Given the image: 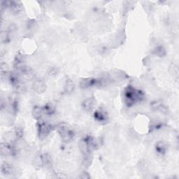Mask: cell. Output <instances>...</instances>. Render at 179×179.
Instances as JSON below:
<instances>
[{
  "label": "cell",
  "instance_id": "8",
  "mask_svg": "<svg viewBox=\"0 0 179 179\" xmlns=\"http://www.w3.org/2000/svg\"><path fill=\"white\" fill-rule=\"evenodd\" d=\"M94 104V99L93 97H90V98L87 99L83 102V109L86 110H90L93 108Z\"/></svg>",
  "mask_w": 179,
  "mask_h": 179
},
{
  "label": "cell",
  "instance_id": "5",
  "mask_svg": "<svg viewBox=\"0 0 179 179\" xmlns=\"http://www.w3.org/2000/svg\"><path fill=\"white\" fill-rule=\"evenodd\" d=\"M94 117L97 121L101 123L105 122L107 120V115L106 112L103 111L102 110H97L94 114Z\"/></svg>",
  "mask_w": 179,
  "mask_h": 179
},
{
  "label": "cell",
  "instance_id": "12",
  "mask_svg": "<svg viewBox=\"0 0 179 179\" xmlns=\"http://www.w3.org/2000/svg\"><path fill=\"white\" fill-rule=\"evenodd\" d=\"M36 90L38 91L39 93H41V92H44V88H45V85H44V83H43L42 82H40V81H39V82L36 83Z\"/></svg>",
  "mask_w": 179,
  "mask_h": 179
},
{
  "label": "cell",
  "instance_id": "1",
  "mask_svg": "<svg viewBox=\"0 0 179 179\" xmlns=\"http://www.w3.org/2000/svg\"><path fill=\"white\" fill-rule=\"evenodd\" d=\"M126 103L127 106H130L134 104L136 102L140 101L144 97V94L141 90H138L134 88L133 87L129 86L125 90V93Z\"/></svg>",
  "mask_w": 179,
  "mask_h": 179
},
{
  "label": "cell",
  "instance_id": "9",
  "mask_svg": "<svg viewBox=\"0 0 179 179\" xmlns=\"http://www.w3.org/2000/svg\"><path fill=\"white\" fill-rule=\"evenodd\" d=\"M155 149H156V151L160 154H164L166 152H167V145L165 144L164 142L163 141H160L156 144V146H155Z\"/></svg>",
  "mask_w": 179,
  "mask_h": 179
},
{
  "label": "cell",
  "instance_id": "6",
  "mask_svg": "<svg viewBox=\"0 0 179 179\" xmlns=\"http://www.w3.org/2000/svg\"><path fill=\"white\" fill-rule=\"evenodd\" d=\"M2 172L5 175H11L14 173V167L8 163H4L2 165Z\"/></svg>",
  "mask_w": 179,
  "mask_h": 179
},
{
  "label": "cell",
  "instance_id": "2",
  "mask_svg": "<svg viewBox=\"0 0 179 179\" xmlns=\"http://www.w3.org/2000/svg\"><path fill=\"white\" fill-rule=\"evenodd\" d=\"M57 130L61 135L63 140L66 142H69L73 140L75 136V134L73 132V131L66 123H62L57 125Z\"/></svg>",
  "mask_w": 179,
  "mask_h": 179
},
{
  "label": "cell",
  "instance_id": "10",
  "mask_svg": "<svg viewBox=\"0 0 179 179\" xmlns=\"http://www.w3.org/2000/svg\"><path fill=\"white\" fill-rule=\"evenodd\" d=\"M42 112H43V110H42L40 107L35 106V109L33 110L34 117L36 118V119H37V118H40V117L41 116Z\"/></svg>",
  "mask_w": 179,
  "mask_h": 179
},
{
  "label": "cell",
  "instance_id": "14",
  "mask_svg": "<svg viewBox=\"0 0 179 179\" xmlns=\"http://www.w3.org/2000/svg\"><path fill=\"white\" fill-rule=\"evenodd\" d=\"M73 89H74V85H73V83H72V81H69V82H67V83L66 84V90L68 93H69V92H72L73 90Z\"/></svg>",
  "mask_w": 179,
  "mask_h": 179
},
{
  "label": "cell",
  "instance_id": "7",
  "mask_svg": "<svg viewBox=\"0 0 179 179\" xmlns=\"http://www.w3.org/2000/svg\"><path fill=\"white\" fill-rule=\"evenodd\" d=\"M14 152V149L9 144H2V153L5 155H11Z\"/></svg>",
  "mask_w": 179,
  "mask_h": 179
},
{
  "label": "cell",
  "instance_id": "13",
  "mask_svg": "<svg viewBox=\"0 0 179 179\" xmlns=\"http://www.w3.org/2000/svg\"><path fill=\"white\" fill-rule=\"evenodd\" d=\"M155 54L159 55V56L162 57L163 55H165V50L162 48V46H160V47H157L155 50Z\"/></svg>",
  "mask_w": 179,
  "mask_h": 179
},
{
  "label": "cell",
  "instance_id": "4",
  "mask_svg": "<svg viewBox=\"0 0 179 179\" xmlns=\"http://www.w3.org/2000/svg\"><path fill=\"white\" fill-rule=\"evenodd\" d=\"M104 81L102 79H97V78H84L81 81L80 85L81 88H88L89 87L94 85H101Z\"/></svg>",
  "mask_w": 179,
  "mask_h": 179
},
{
  "label": "cell",
  "instance_id": "11",
  "mask_svg": "<svg viewBox=\"0 0 179 179\" xmlns=\"http://www.w3.org/2000/svg\"><path fill=\"white\" fill-rule=\"evenodd\" d=\"M44 110L46 114H52V113H54V107L52 106L51 104L46 105L45 107L44 108Z\"/></svg>",
  "mask_w": 179,
  "mask_h": 179
},
{
  "label": "cell",
  "instance_id": "3",
  "mask_svg": "<svg viewBox=\"0 0 179 179\" xmlns=\"http://www.w3.org/2000/svg\"><path fill=\"white\" fill-rule=\"evenodd\" d=\"M52 130V126L47 123H40L38 127L39 138L43 139L48 135Z\"/></svg>",
  "mask_w": 179,
  "mask_h": 179
}]
</instances>
